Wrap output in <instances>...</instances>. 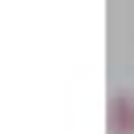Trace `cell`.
Wrapping results in <instances>:
<instances>
[{"mask_svg":"<svg viewBox=\"0 0 134 134\" xmlns=\"http://www.w3.org/2000/svg\"><path fill=\"white\" fill-rule=\"evenodd\" d=\"M106 126H110V134H134V93L130 90H122V93L110 98Z\"/></svg>","mask_w":134,"mask_h":134,"instance_id":"1","label":"cell"}]
</instances>
